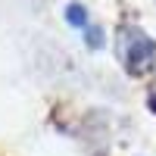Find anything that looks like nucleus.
Instances as JSON below:
<instances>
[{"mask_svg":"<svg viewBox=\"0 0 156 156\" xmlns=\"http://www.w3.org/2000/svg\"><path fill=\"white\" fill-rule=\"evenodd\" d=\"M119 53H122V62L128 66L131 75H140L153 66L156 59V44L140 31V28H125L119 34Z\"/></svg>","mask_w":156,"mask_h":156,"instance_id":"obj_1","label":"nucleus"},{"mask_svg":"<svg viewBox=\"0 0 156 156\" xmlns=\"http://www.w3.org/2000/svg\"><path fill=\"white\" fill-rule=\"evenodd\" d=\"M66 19L75 25V28H87V12H84V6H78V3H69Z\"/></svg>","mask_w":156,"mask_h":156,"instance_id":"obj_2","label":"nucleus"}]
</instances>
